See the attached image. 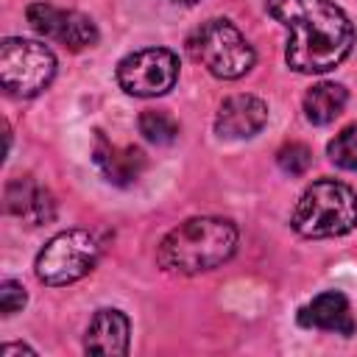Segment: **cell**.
<instances>
[{
	"mask_svg": "<svg viewBox=\"0 0 357 357\" xmlns=\"http://www.w3.org/2000/svg\"><path fill=\"white\" fill-rule=\"evenodd\" d=\"M98 257H100V243L92 231L86 229L59 231L36 254V265H33L36 279L50 287L73 284L98 265Z\"/></svg>",
	"mask_w": 357,
	"mask_h": 357,
	"instance_id": "obj_6",
	"label": "cell"
},
{
	"mask_svg": "<svg viewBox=\"0 0 357 357\" xmlns=\"http://www.w3.org/2000/svg\"><path fill=\"white\" fill-rule=\"evenodd\" d=\"M92 159L98 165V170L103 173V178L109 184L117 187H128L134 184L142 170H145V153L134 145H112L100 131L95 134V148H92Z\"/></svg>",
	"mask_w": 357,
	"mask_h": 357,
	"instance_id": "obj_12",
	"label": "cell"
},
{
	"mask_svg": "<svg viewBox=\"0 0 357 357\" xmlns=\"http://www.w3.org/2000/svg\"><path fill=\"white\" fill-rule=\"evenodd\" d=\"M56 75V56L47 45L22 36L0 42V81L14 98H33L50 86Z\"/></svg>",
	"mask_w": 357,
	"mask_h": 357,
	"instance_id": "obj_5",
	"label": "cell"
},
{
	"mask_svg": "<svg viewBox=\"0 0 357 357\" xmlns=\"http://www.w3.org/2000/svg\"><path fill=\"white\" fill-rule=\"evenodd\" d=\"M237 248V226L226 218H190L170 229L159 248L156 259L170 273H204L226 259Z\"/></svg>",
	"mask_w": 357,
	"mask_h": 357,
	"instance_id": "obj_2",
	"label": "cell"
},
{
	"mask_svg": "<svg viewBox=\"0 0 357 357\" xmlns=\"http://www.w3.org/2000/svg\"><path fill=\"white\" fill-rule=\"evenodd\" d=\"M139 134L153 145H170L178 137V123L162 109H148L139 114Z\"/></svg>",
	"mask_w": 357,
	"mask_h": 357,
	"instance_id": "obj_15",
	"label": "cell"
},
{
	"mask_svg": "<svg viewBox=\"0 0 357 357\" xmlns=\"http://www.w3.org/2000/svg\"><path fill=\"white\" fill-rule=\"evenodd\" d=\"M11 354H36L31 346H25V343H6L3 346V357H11Z\"/></svg>",
	"mask_w": 357,
	"mask_h": 357,
	"instance_id": "obj_19",
	"label": "cell"
},
{
	"mask_svg": "<svg viewBox=\"0 0 357 357\" xmlns=\"http://www.w3.org/2000/svg\"><path fill=\"white\" fill-rule=\"evenodd\" d=\"M276 165L287 173V176H304L312 165V151L304 142H284L276 151Z\"/></svg>",
	"mask_w": 357,
	"mask_h": 357,
	"instance_id": "obj_17",
	"label": "cell"
},
{
	"mask_svg": "<svg viewBox=\"0 0 357 357\" xmlns=\"http://www.w3.org/2000/svg\"><path fill=\"white\" fill-rule=\"evenodd\" d=\"M290 226L310 240L343 237L357 226V195L349 184L335 178L312 181L298 198Z\"/></svg>",
	"mask_w": 357,
	"mask_h": 357,
	"instance_id": "obj_3",
	"label": "cell"
},
{
	"mask_svg": "<svg viewBox=\"0 0 357 357\" xmlns=\"http://www.w3.org/2000/svg\"><path fill=\"white\" fill-rule=\"evenodd\" d=\"M25 301H28V296H25V287H22L20 282L6 279V282L0 284V312H3V315L20 312V310L25 307Z\"/></svg>",
	"mask_w": 357,
	"mask_h": 357,
	"instance_id": "obj_18",
	"label": "cell"
},
{
	"mask_svg": "<svg viewBox=\"0 0 357 357\" xmlns=\"http://www.w3.org/2000/svg\"><path fill=\"white\" fill-rule=\"evenodd\" d=\"M268 123V103L257 95H231L215 114V134L220 139H248Z\"/></svg>",
	"mask_w": 357,
	"mask_h": 357,
	"instance_id": "obj_9",
	"label": "cell"
},
{
	"mask_svg": "<svg viewBox=\"0 0 357 357\" xmlns=\"http://www.w3.org/2000/svg\"><path fill=\"white\" fill-rule=\"evenodd\" d=\"M268 14L290 31L284 61L296 73H329L351 53L354 25L332 0H268Z\"/></svg>",
	"mask_w": 357,
	"mask_h": 357,
	"instance_id": "obj_1",
	"label": "cell"
},
{
	"mask_svg": "<svg viewBox=\"0 0 357 357\" xmlns=\"http://www.w3.org/2000/svg\"><path fill=\"white\" fill-rule=\"evenodd\" d=\"M128 337H131V324L126 312L103 307L92 315L86 335H84V351L89 354H128Z\"/></svg>",
	"mask_w": 357,
	"mask_h": 357,
	"instance_id": "obj_13",
	"label": "cell"
},
{
	"mask_svg": "<svg viewBox=\"0 0 357 357\" xmlns=\"http://www.w3.org/2000/svg\"><path fill=\"white\" fill-rule=\"evenodd\" d=\"M326 156L343 170H357V126H346L340 134H335V139L326 145Z\"/></svg>",
	"mask_w": 357,
	"mask_h": 357,
	"instance_id": "obj_16",
	"label": "cell"
},
{
	"mask_svg": "<svg viewBox=\"0 0 357 357\" xmlns=\"http://www.w3.org/2000/svg\"><path fill=\"white\" fill-rule=\"evenodd\" d=\"M187 53L201 67H206L215 78H223V81L243 78L257 61V53L248 45V39L240 33V28L220 17L201 22L190 33Z\"/></svg>",
	"mask_w": 357,
	"mask_h": 357,
	"instance_id": "obj_4",
	"label": "cell"
},
{
	"mask_svg": "<svg viewBox=\"0 0 357 357\" xmlns=\"http://www.w3.org/2000/svg\"><path fill=\"white\" fill-rule=\"evenodd\" d=\"M298 324L304 329H324V332H335L343 337L354 335V329H357L351 304L340 290L318 293L310 304H304L298 310Z\"/></svg>",
	"mask_w": 357,
	"mask_h": 357,
	"instance_id": "obj_11",
	"label": "cell"
},
{
	"mask_svg": "<svg viewBox=\"0 0 357 357\" xmlns=\"http://www.w3.org/2000/svg\"><path fill=\"white\" fill-rule=\"evenodd\" d=\"M346 100H349V92H346L343 84L321 81L304 95V114H307L310 123L326 126L346 109Z\"/></svg>",
	"mask_w": 357,
	"mask_h": 357,
	"instance_id": "obj_14",
	"label": "cell"
},
{
	"mask_svg": "<svg viewBox=\"0 0 357 357\" xmlns=\"http://www.w3.org/2000/svg\"><path fill=\"white\" fill-rule=\"evenodd\" d=\"M6 209L28 226H42L53 220L56 201L47 187H42L33 176H20L6 184Z\"/></svg>",
	"mask_w": 357,
	"mask_h": 357,
	"instance_id": "obj_10",
	"label": "cell"
},
{
	"mask_svg": "<svg viewBox=\"0 0 357 357\" xmlns=\"http://www.w3.org/2000/svg\"><path fill=\"white\" fill-rule=\"evenodd\" d=\"M178 81V56L167 47H142L117 64V84L134 98L167 95Z\"/></svg>",
	"mask_w": 357,
	"mask_h": 357,
	"instance_id": "obj_7",
	"label": "cell"
},
{
	"mask_svg": "<svg viewBox=\"0 0 357 357\" xmlns=\"http://www.w3.org/2000/svg\"><path fill=\"white\" fill-rule=\"evenodd\" d=\"M167 3H178V6H192V3H198V0H167Z\"/></svg>",
	"mask_w": 357,
	"mask_h": 357,
	"instance_id": "obj_20",
	"label": "cell"
},
{
	"mask_svg": "<svg viewBox=\"0 0 357 357\" xmlns=\"http://www.w3.org/2000/svg\"><path fill=\"white\" fill-rule=\"evenodd\" d=\"M25 17H28V22L36 33L64 45L67 50H86L98 42L95 22L81 11L59 8L53 3H31Z\"/></svg>",
	"mask_w": 357,
	"mask_h": 357,
	"instance_id": "obj_8",
	"label": "cell"
}]
</instances>
